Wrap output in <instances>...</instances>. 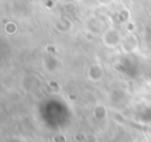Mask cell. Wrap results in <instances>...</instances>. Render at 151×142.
<instances>
[{
    "label": "cell",
    "mask_w": 151,
    "mask_h": 142,
    "mask_svg": "<svg viewBox=\"0 0 151 142\" xmlns=\"http://www.w3.org/2000/svg\"><path fill=\"white\" fill-rule=\"evenodd\" d=\"M101 76H102V71H101V68L99 66H91V69H90V77L91 79L90 80H94V81H98L99 79H101Z\"/></svg>",
    "instance_id": "1"
}]
</instances>
